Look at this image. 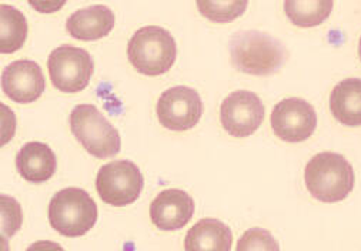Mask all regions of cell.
I'll return each mask as SVG.
<instances>
[{
    "instance_id": "cell-4",
    "label": "cell",
    "mask_w": 361,
    "mask_h": 251,
    "mask_svg": "<svg viewBox=\"0 0 361 251\" xmlns=\"http://www.w3.org/2000/svg\"><path fill=\"white\" fill-rule=\"evenodd\" d=\"M97 206L86 190L68 187L56 193L49 204L50 226L65 237H82L96 224Z\"/></svg>"
},
{
    "instance_id": "cell-22",
    "label": "cell",
    "mask_w": 361,
    "mask_h": 251,
    "mask_svg": "<svg viewBox=\"0 0 361 251\" xmlns=\"http://www.w3.org/2000/svg\"><path fill=\"white\" fill-rule=\"evenodd\" d=\"M16 114L15 111L0 102V149L12 142L16 133Z\"/></svg>"
},
{
    "instance_id": "cell-6",
    "label": "cell",
    "mask_w": 361,
    "mask_h": 251,
    "mask_svg": "<svg viewBox=\"0 0 361 251\" xmlns=\"http://www.w3.org/2000/svg\"><path fill=\"white\" fill-rule=\"evenodd\" d=\"M145 178L140 169L130 160H116L100 167L96 190L100 199L114 207L135 203L143 190Z\"/></svg>"
},
{
    "instance_id": "cell-13",
    "label": "cell",
    "mask_w": 361,
    "mask_h": 251,
    "mask_svg": "<svg viewBox=\"0 0 361 251\" xmlns=\"http://www.w3.org/2000/svg\"><path fill=\"white\" fill-rule=\"evenodd\" d=\"M114 27V13L104 5L76 11L66 22V30L78 40L93 42L107 36Z\"/></svg>"
},
{
    "instance_id": "cell-15",
    "label": "cell",
    "mask_w": 361,
    "mask_h": 251,
    "mask_svg": "<svg viewBox=\"0 0 361 251\" xmlns=\"http://www.w3.org/2000/svg\"><path fill=\"white\" fill-rule=\"evenodd\" d=\"M233 233L217 219H202L186 234V251H230Z\"/></svg>"
},
{
    "instance_id": "cell-25",
    "label": "cell",
    "mask_w": 361,
    "mask_h": 251,
    "mask_svg": "<svg viewBox=\"0 0 361 251\" xmlns=\"http://www.w3.org/2000/svg\"><path fill=\"white\" fill-rule=\"evenodd\" d=\"M0 251H11L9 240L2 234H0Z\"/></svg>"
},
{
    "instance_id": "cell-11",
    "label": "cell",
    "mask_w": 361,
    "mask_h": 251,
    "mask_svg": "<svg viewBox=\"0 0 361 251\" xmlns=\"http://www.w3.org/2000/svg\"><path fill=\"white\" fill-rule=\"evenodd\" d=\"M46 89L42 68L33 60H16L2 73V90L15 103L36 102Z\"/></svg>"
},
{
    "instance_id": "cell-3",
    "label": "cell",
    "mask_w": 361,
    "mask_h": 251,
    "mask_svg": "<svg viewBox=\"0 0 361 251\" xmlns=\"http://www.w3.org/2000/svg\"><path fill=\"white\" fill-rule=\"evenodd\" d=\"M177 56V44L171 33L160 26L139 29L128 44L132 66L142 75L160 76L171 69Z\"/></svg>"
},
{
    "instance_id": "cell-2",
    "label": "cell",
    "mask_w": 361,
    "mask_h": 251,
    "mask_svg": "<svg viewBox=\"0 0 361 251\" xmlns=\"http://www.w3.org/2000/svg\"><path fill=\"white\" fill-rule=\"evenodd\" d=\"M309 193L323 203H338L351 193L355 177L344 156L323 152L312 157L305 170Z\"/></svg>"
},
{
    "instance_id": "cell-26",
    "label": "cell",
    "mask_w": 361,
    "mask_h": 251,
    "mask_svg": "<svg viewBox=\"0 0 361 251\" xmlns=\"http://www.w3.org/2000/svg\"><path fill=\"white\" fill-rule=\"evenodd\" d=\"M358 56L361 59V37H360V43H358Z\"/></svg>"
},
{
    "instance_id": "cell-20",
    "label": "cell",
    "mask_w": 361,
    "mask_h": 251,
    "mask_svg": "<svg viewBox=\"0 0 361 251\" xmlns=\"http://www.w3.org/2000/svg\"><path fill=\"white\" fill-rule=\"evenodd\" d=\"M23 224V212L20 203L6 195H0V234L6 238L13 237Z\"/></svg>"
},
{
    "instance_id": "cell-19",
    "label": "cell",
    "mask_w": 361,
    "mask_h": 251,
    "mask_svg": "<svg viewBox=\"0 0 361 251\" xmlns=\"http://www.w3.org/2000/svg\"><path fill=\"white\" fill-rule=\"evenodd\" d=\"M247 0H230V2H202L199 0L197 8L203 16L213 22L226 23L242 16L247 9Z\"/></svg>"
},
{
    "instance_id": "cell-24",
    "label": "cell",
    "mask_w": 361,
    "mask_h": 251,
    "mask_svg": "<svg viewBox=\"0 0 361 251\" xmlns=\"http://www.w3.org/2000/svg\"><path fill=\"white\" fill-rule=\"evenodd\" d=\"M30 6L37 9L42 13H53L59 11L60 8L65 6V2L57 4V2H30Z\"/></svg>"
},
{
    "instance_id": "cell-1",
    "label": "cell",
    "mask_w": 361,
    "mask_h": 251,
    "mask_svg": "<svg viewBox=\"0 0 361 251\" xmlns=\"http://www.w3.org/2000/svg\"><path fill=\"white\" fill-rule=\"evenodd\" d=\"M228 49L231 65L237 71L253 76L277 73L288 57L286 46L279 39L259 30L234 33Z\"/></svg>"
},
{
    "instance_id": "cell-23",
    "label": "cell",
    "mask_w": 361,
    "mask_h": 251,
    "mask_svg": "<svg viewBox=\"0 0 361 251\" xmlns=\"http://www.w3.org/2000/svg\"><path fill=\"white\" fill-rule=\"evenodd\" d=\"M26 251H65V248L53 241H36Z\"/></svg>"
},
{
    "instance_id": "cell-21",
    "label": "cell",
    "mask_w": 361,
    "mask_h": 251,
    "mask_svg": "<svg viewBox=\"0 0 361 251\" xmlns=\"http://www.w3.org/2000/svg\"><path fill=\"white\" fill-rule=\"evenodd\" d=\"M235 251H280V245L269 230L253 227L237 240Z\"/></svg>"
},
{
    "instance_id": "cell-17",
    "label": "cell",
    "mask_w": 361,
    "mask_h": 251,
    "mask_svg": "<svg viewBox=\"0 0 361 251\" xmlns=\"http://www.w3.org/2000/svg\"><path fill=\"white\" fill-rule=\"evenodd\" d=\"M26 16L11 5H0V53L20 50L27 39Z\"/></svg>"
},
{
    "instance_id": "cell-8",
    "label": "cell",
    "mask_w": 361,
    "mask_h": 251,
    "mask_svg": "<svg viewBox=\"0 0 361 251\" xmlns=\"http://www.w3.org/2000/svg\"><path fill=\"white\" fill-rule=\"evenodd\" d=\"M204 106L200 94L188 86L170 87L159 97L156 111L163 128L186 132L200 121Z\"/></svg>"
},
{
    "instance_id": "cell-12",
    "label": "cell",
    "mask_w": 361,
    "mask_h": 251,
    "mask_svg": "<svg viewBox=\"0 0 361 251\" xmlns=\"http://www.w3.org/2000/svg\"><path fill=\"white\" fill-rule=\"evenodd\" d=\"M195 214L193 197L178 188H169L156 196L150 204L152 223L163 231L183 228Z\"/></svg>"
},
{
    "instance_id": "cell-7",
    "label": "cell",
    "mask_w": 361,
    "mask_h": 251,
    "mask_svg": "<svg viewBox=\"0 0 361 251\" xmlns=\"http://www.w3.org/2000/svg\"><path fill=\"white\" fill-rule=\"evenodd\" d=\"M47 69L50 80L59 92L79 93L89 86L94 63L87 50L62 44L50 53Z\"/></svg>"
},
{
    "instance_id": "cell-14",
    "label": "cell",
    "mask_w": 361,
    "mask_h": 251,
    "mask_svg": "<svg viewBox=\"0 0 361 251\" xmlns=\"http://www.w3.org/2000/svg\"><path fill=\"white\" fill-rule=\"evenodd\" d=\"M16 169L29 183H44L53 177L57 159L53 150L40 142L26 143L16 156Z\"/></svg>"
},
{
    "instance_id": "cell-18",
    "label": "cell",
    "mask_w": 361,
    "mask_h": 251,
    "mask_svg": "<svg viewBox=\"0 0 361 251\" xmlns=\"http://www.w3.org/2000/svg\"><path fill=\"white\" fill-rule=\"evenodd\" d=\"M331 11V0H286L284 2L287 18L300 27L322 25L330 16Z\"/></svg>"
},
{
    "instance_id": "cell-10",
    "label": "cell",
    "mask_w": 361,
    "mask_h": 251,
    "mask_svg": "<svg viewBox=\"0 0 361 251\" xmlns=\"http://www.w3.org/2000/svg\"><path fill=\"white\" fill-rule=\"evenodd\" d=\"M270 121L277 137L288 143H300L314 133L317 114L307 100L288 97L274 106Z\"/></svg>"
},
{
    "instance_id": "cell-5",
    "label": "cell",
    "mask_w": 361,
    "mask_h": 251,
    "mask_svg": "<svg viewBox=\"0 0 361 251\" xmlns=\"http://www.w3.org/2000/svg\"><path fill=\"white\" fill-rule=\"evenodd\" d=\"M71 129L86 152L97 159L113 157L122 149L117 129L94 104H79L72 110Z\"/></svg>"
},
{
    "instance_id": "cell-16",
    "label": "cell",
    "mask_w": 361,
    "mask_h": 251,
    "mask_svg": "<svg viewBox=\"0 0 361 251\" xmlns=\"http://www.w3.org/2000/svg\"><path fill=\"white\" fill-rule=\"evenodd\" d=\"M333 117L344 126H361V79H344L334 86L330 94Z\"/></svg>"
},
{
    "instance_id": "cell-9",
    "label": "cell",
    "mask_w": 361,
    "mask_h": 251,
    "mask_svg": "<svg viewBox=\"0 0 361 251\" xmlns=\"http://www.w3.org/2000/svg\"><path fill=\"white\" fill-rule=\"evenodd\" d=\"M266 109L262 99L249 90L230 93L220 106V121L233 137L252 136L264 120Z\"/></svg>"
}]
</instances>
